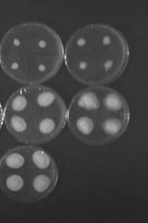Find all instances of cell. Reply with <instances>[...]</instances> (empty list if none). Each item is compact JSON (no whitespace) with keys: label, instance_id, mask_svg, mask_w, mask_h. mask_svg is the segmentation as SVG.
<instances>
[{"label":"cell","instance_id":"7a4b0ae2","mask_svg":"<svg viewBox=\"0 0 148 223\" xmlns=\"http://www.w3.org/2000/svg\"><path fill=\"white\" fill-rule=\"evenodd\" d=\"M130 52L123 34L105 24L80 28L68 39L64 54L66 67L77 81L103 85L117 79L127 65Z\"/></svg>","mask_w":148,"mask_h":223},{"label":"cell","instance_id":"3957f363","mask_svg":"<svg viewBox=\"0 0 148 223\" xmlns=\"http://www.w3.org/2000/svg\"><path fill=\"white\" fill-rule=\"evenodd\" d=\"M4 123L24 144L38 145L57 137L67 123V108L55 90L41 84L27 85L14 92L3 109Z\"/></svg>","mask_w":148,"mask_h":223},{"label":"cell","instance_id":"5b68a950","mask_svg":"<svg viewBox=\"0 0 148 223\" xmlns=\"http://www.w3.org/2000/svg\"><path fill=\"white\" fill-rule=\"evenodd\" d=\"M58 177L53 158L38 145L12 148L0 159V189L16 202L31 203L42 200L54 190Z\"/></svg>","mask_w":148,"mask_h":223},{"label":"cell","instance_id":"8992f818","mask_svg":"<svg viewBox=\"0 0 148 223\" xmlns=\"http://www.w3.org/2000/svg\"><path fill=\"white\" fill-rule=\"evenodd\" d=\"M4 123L3 109L0 102V130Z\"/></svg>","mask_w":148,"mask_h":223},{"label":"cell","instance_id":"277c9868","mask_svg":"<svg viewBox=\"0 0 148 223\" xmlns=\"http://www.w3.org/2000/svg\"><path fill=\"white\" fill-rule=\"evenodd\" d=\"M130 117L128 103L120 93L103 85L92 86L73 96L67 109V123L77 139L99 146L121 136Z\"/></svg>","mask_w":148,"mask_h":223},{"label":"cell","instance_id":"6da1fadb","mask_svg":"<svg viewBox=\"0 0 148 223\" xmlns=\"http://www.w3.org/2000/svg\"><path fill=\"white\" fill-rule=\"evenodd\" d=\"M62 41L42 23L26 22L10 29L0 44V63L6 74L27 85L41 84L54 76L64 59Z\"/></svg>","mask_w":148,"mask_h":223}]
</instances>
